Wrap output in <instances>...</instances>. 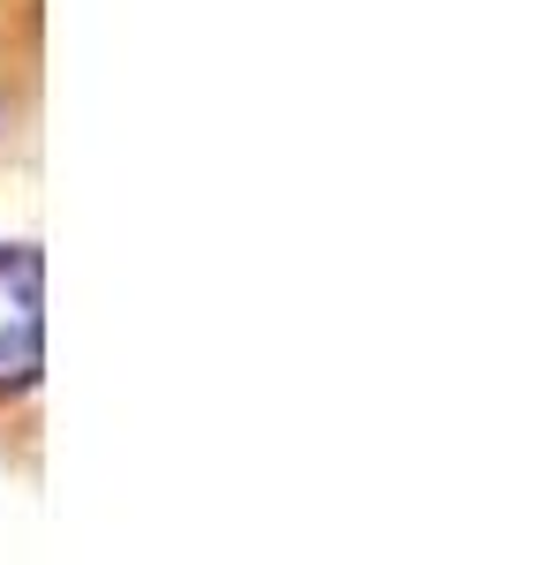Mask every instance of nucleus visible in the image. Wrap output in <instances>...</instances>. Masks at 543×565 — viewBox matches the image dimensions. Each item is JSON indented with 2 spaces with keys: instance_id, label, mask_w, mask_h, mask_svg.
I'll list each match as a JSON object with an SVG mask.
<instances>
[{
  "instance_id": "2",
  "label": "nucleus",
  "mask_w": 543,
  "mask_h": 565,
  "mask_svg": "<svg viewBox=\"0 0 543 565\" xmlns=\"http://www.w3.org/2000/svg\"><path fill=\"white\" fill-rule=\"evenodd\" d=\"M45 106V0H0V151Z\"/></svg>"
},
{
  "instance_id": "1",
  "label": "nucleus",
  "mask_w": 543,
  "mask_h": 565,
  "mask_svg": "<svg viewBox=\"0 0 543 565\" xmlns=\"http://www.w3.org/2000/svg\"><path fill=\"white\" fill-rule=\"evenodd\" d=\"M0 476H45V249L0 234Z\"/></svg>"
}]
</instances>
